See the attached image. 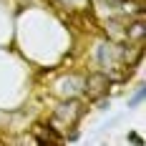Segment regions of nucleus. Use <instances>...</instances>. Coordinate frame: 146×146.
Returning <instances> with one entry per match:
<instances>
[{
	"instance_id": "6",
	"label": "nucleus",
	"mask_w": 146,
	"mask_h": 146,
	"mask_svg": "<svg viewBox=\"0 0 146 146\" xmlns=\"http://www.w3.org/2000/svg\"><path fill=\"white\" fill-rule=\"evenodd\" d=\"M144 93H146L144 88H139V91H136V93L131 96V101H129V108H133V106H139V103L144 101Z\"/></svg>"
},
{
	"instance_id": "2",
	"label": "nucleus",
	"mask_w": 146,
	"mask_h": 146,
	"mask_svg": "<svg viewBox=\"0 0 146 146\" xmlns=\"http://www.w3.org/2000/svg\"><path fill=\"white\" fill-rule=\"evenodd\" d=\"M83 86H86V91L91 93V96H101L103 91H106V86H108V78L101 76V73H96V76H91V78H88Z\"/></svg>"
},
{
	"instance_id": "3",
	"label": "nucleus",
	"mask_w": 146,
	"mask_h": 146,
	"mask_svg": "<svg viewBox=\"0 0 146 146\" xmlns=\"http://www.w3.org/2000/svg\"><path fill=\"white\" fill-rule=\"evenodd\" d=\"M83 88V81H78V78H66L63 83H60V93H76V91H81Z\"/></svg>"
},
{
	"instance_id": "7",
	"label": "nucleus",
	"mask_w": 146,
	"mask_h": 146,
	"mask_svg": "<svg viewBox=\"0 0 146 146\" xmlns=\"http://www.w3.org/2000/svg\"><path fill=\"white\" fill-rule=\"evenodd\" d=\"M129 141H133V144H141V136H139V133H129Z\"/></svg>"
},
{
	"instance_id": "1",
	"label": "nucleus",
	"mask_w": 146,
	"mask_h": 146,
	"mask_svg": "<svg viewBox=\"0 0 146 146\" xmlns=\"http://www.w3.org/2000/svg\"><path fill=\"white\" fill-rule=\"evenodd\" d=\"M81 113H83L81 106L76 101H68V103H60L58 108H56V121H63V123L68 126V123H76Z\"/></svg>"
},
{
	"instance_id": "4",
	"label": "nucleus",
	"mask_w": 146,
	"mask_h": 146,
	"mask_svg": "<svg viewBox=\"0 0 146 146\" xmlns=\"http://www.w3.org/2000/svg\"><path fill=\"white\" fill-rule=\"evenodd\" d=\"M126 38H129V40H131V38H136V40L144 38V23H136L133 28H129L126 30Z\"/></svg>"
},
{
	"instance_id": "5",
	"label": "nucleus",
	"mask_w": 146,
	"mask_h": 146,
	"mask_svg": "<svg viewBox=\"0 0 146 146\" xmlns=\"http://www.w3.org/2000/svg\"><path fill=\"white\" fill-rule=\"evenodd\" d=\"M106 28H111V35H113V38H126V33L121 30V25H118L116 20H108V25H106Z\"/></svg>"
}]
</instances>
